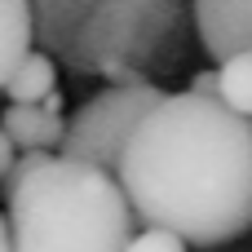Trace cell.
Segmentation results:
<instances>
[{
  "instance_id": "cell-1",
  "label": "cell",
  "mask_w": 252,
  "mask_h": 252,
  "mask_svg": "<svg viewBox=\"0 0 252 252\" xmlns=\"http://www.w3.org/2000/svg\"><path fill=\"white\" fill-rule=\"evenodd\" d=\"M133 221L217 248L252 226V120L221 97L164 93L115 164Z\"/></svg>"
},
{
  "instance_id": "cell-2",
  "label": "cell",
  "mask_w": 252,
  "mask_h": 252,
  "mask_svg": "<svg viewBox=\"0 0 252 252\" xmlns=\"http://www.w3.org/2000/svg\"><path fill=\"white\" fill-rule=\"evenodd\" d=\"M0 186L9 252H124L133 239V208L106 168L27 151Z\"/></svg>"
},
{
  "instance_id": "cell-3",
  "label": "cell",
  "mask_w": 252,
  "mask_h": 252,
  "mask_svg": "<svg viewBox=\"0 0 252 252\" xmlns=\"http://www.w3.org/2000/svg\"><path fill=\"white\" fill-rule=\"evenodd\" d=\"M164 93L155 84H115V89H102L93 93L71 120H66V133H62V155L66 159H84L93 168H106L115 173L120 155H124V142L133 137V128L142 124V115L159 102Z\"/></svg>"
},
{
  "instance_id": "cell-4",
  "label": "cell",
  "mask_w": 252,
  "mask_h": 252,
  "mask_svg": "<svg viewBox=\"0 0 252 252\" xmlns=\"http://www.w3.org/2000/svg\"><path fill=\"white\" fill-rule=\"evenodd\" d=\"M0 133L13 142V151H53L62 146L66 120H62V93L53 89L44 102H9L0 115Z\"/></svg>"
},
{
  "instance_id": "cell-5",
  "label": "cell",
  "mask_w": 252,
  "mask_h": 252,
  "mask_svg": "<svg viewBox=\"0 0 252 252\" xmlns=\"http://www.w3.org/2000/svg\"><path fill=\"white\" fill-rule=\"evenodd\" d=\"M195 27L208 58L252 49V0H195Z\"/></svg>"
},
{
  "instance_id": "cell-6",
  "label": "cell",
  "mask_w": 252,
  "mask_h": 252,
  "mask_svg": "<svg viewBox=\"0 0 252 252\" xmlns=\"http://www.w3.org/2000/svg\"><path fill=\"white\" fill-rule=\"evenodd\" d=\"M27 53H31V4L27 0H0V93Z\"/></svg>"
},
{
  "instance_id": "cell-7",
  "label": "cell",
  "mask_w": 252,
  "mask_h": 252,
  "mask_svg": "<svg viewBox=\"0 0 252 252\" xmlns=\"http://www.w3.org/2000/svg\"><path fill=\"white\" fill-rule=\"evenodd\" d=\"M53 89H58V66H53L49 53H35V49H31V53L13 66V75L4 80L9 102H44Z\"/></svg>"
},
{
  "instance_id": "cell-8",
  "label": "cell",
  "mask_w": 252,
  "mask_h": 252,
  "mask_svg": "<svg viewBox=\"0 0 252 252\" xmlns=\"http://www.w3.org/2000/svg\"><path fill=\"white\" fill-rule=\"evenodd\" d=\"M217 97L230 111L252 120V49H239V53L221 58V66H217Z\"/></svg>"
},
{
  "instance_id": "cell-9",
  "label": "cell",
  "mask_w": 252,
  "mask_h": 252,
  "mask_svg": "<svg viewBox=\"0 0 252 252\" xmlns=\"http://www.w3.org/2000/svg\"><path fill=\"white\" fill-rule=\"evenodd\" d=\"M124 252H186V239H177L173 230H142V235H133L128 239V248Z\"/></svg>"
},
{
  "instance_id": "cell-10",
  "label": "cell",
  "mask_w": 252,
  "mask_h": 252,
  "mask_svg": "<svg viewBox=\"0 0 252 252\" xmlns=\"http://www.w3.org/2000/svg\"><path fill=\"white\" fill-rule=\"evenodd\" d=\"M190 93H199V97H217V71H199V75L190 80Z\"/></svg>"
},
{
  "instance_id": "cell-11",
  "label": "cell",
  "mask_w": 252,
  "mask_h": 252,
  "mask_svg": "<svg viewBox=\"0 0 252 252\" xmlns=\"http://www.w3.org/2000/svg\"><path fill=\"white\" fill-rule=\"evenodd\" d=\"M9 168H13V142L0 133V182L9 177Z\"/></svg>"
},
{
  "instance_id": "cell-12",
  "label": "cell",
  "mask_w": 252,
  "mask_h": 252,
  "mask_svg": "<svg viewBox=\"0 0 252 252\" xmlns=\"http://www.w3.org/2000/svg\"><path fill=\"white\" fill-rule=\"evenodd\" d=\"M0 252H9V226H4V217H0Z\"/></svg>"
}]
</instances>
